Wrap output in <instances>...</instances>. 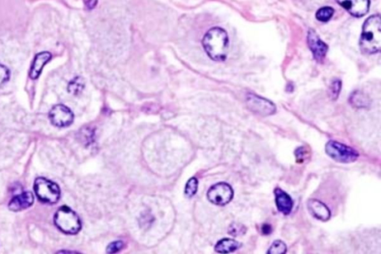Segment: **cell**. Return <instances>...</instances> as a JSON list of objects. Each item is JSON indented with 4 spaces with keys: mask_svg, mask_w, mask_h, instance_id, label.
I'll return each mask as SVG.
<instances>
[{
    "mask_svg": "<svg viewBox=\"0 0 381 254\" xmlns=\"http://www.w3.org/2000/svg\"><path fill=\"white\" fill-rule=\"evenodd\" d=\"M272 226L269 224H264L262 227V232L263 235H269L272 233Z\"/></svg>",
    "mask_w": 381,
    "mask_h": 254,
    "instance_id": "26",
    "label": "cell"
},
{
    "mask_svg": "<svg viewBox=\"0 0 381 254\" xmlns=\"http://www.w3.org/2000/svg\"><path fill=\"white\" fill-rule=\"evenodd\" d=\"M84 88V82L80 77H76L70 82L68 85V91L73 95H78Z\"/></svg>",
    "mask_w": 381,
    "mask_h": 254,
    "instance_id": "17",
    "label": "cell"
},
{
    "mask_svg": "<svg viewBox=\"0 0 381 254\" xmlns=\"http://www.w3.org/2000/svg\"><path fill=\"white\" fill-rule=\"evenodd\" d=\"M362 52L374 55L381 51V18L380 15H372L365 21L360 40Z\"/></svg>",
    "mask_w": 381,
    "mask_h": 254,
    "instance_id": "1",
    "label": "cell"
},
{
    "mask_svg": "<svg viewBox=\"0 0 381 254\" xmlns=\"http://www.w3.org/2000/svg\"><path fill=\"white\" fill-rule=\"evenodd\" d=\"M274 194H275V205L278 211L284 215L291 214L294 205L292 198L279 187L275 188Z\"/></svg>",
    "mask_w": 381,
    "mask_h": 254,
    "instance_id": "12",
    "label": "cell"
},
{
    "mask_svg": "<svg viewBox=\"0 0 381 254\" xmlns=\"http://www.w3.org/2000/svg\"><path fill=\"white\" fill-rule=\"evenodd\" d=\"M85 5L88 9H93L98 3V0H84Z\"/></svg>",
    "mask_w": 381,
    "mask_h": 254,
    "instance_id": "27",
    "label": "cell"
},
{
    "mask_svg": "<svg viewBox=\"0 0 381 254\" xmlns=\"http://www.w3.org/2000/svg\"><path fill=\"white\" fill-rule=\"evenodd\" d=\"M122 247L123 242H121V241L112 242V243L108 245V248H107V252L109 253V254L118 252L119 250L122 248Z\"/></svg>",
    "mask_w": 381,
    "mask_h": 254,
    "instance_id": "25",
    "label": "cell"
},
{
    "mask_svg": "<svg viewBox=\"0 0 381 254\" xmlns=\"http://www.w3.org/2000/svg\"><path fill=\"white\" fill-rule=\"evenodd\" d=\"M247 231V227L244 224H240V223H232L229 228V234L231 235L234 237L245 235Z\"/></svg>",
    "mask_w": 381,
    "mask_h": 254,
    "instance_id": "21",
    "label": "cell"
},
{
    "mask_svg": "<svg viewBox=\"0 0 381 254\" xmlns=\"http://www.w3.org/2000/svg\"><path fill=\"white\" fill-rule=\"evenodd\" d=\"M34 189L38 199L45 204H56L61 198L58 185L45 177H38L35 180Z\"/></svg>",
    "mask_w": 381,
    "mask_h": 254,
    "instance_id": "5",
    "label": "cell"
},
{
    "mask_svg": "<svg viewBox=\"0 0 381 254\" xmlns=\"http://www.w3.org/2000/svg\"><path fill=\"white\" fill-rule=\"evenodd\" d=\"M9 79V70L5 66L0 64V87L8 82Z\"/></svg>",
    "mask_w": 381,
    "mask_h": 254,
    "instance_id": "23",
    "label": "cell"
},
{
    "mask_svg": "<svg viewBox=\"0 0 381 254\" xmlns=\"http://www.w3.org/2000/svg\"><path fill=\"white\" fill-rule=\"evenodd\" d=\"M334 13H335V10L331 7H323L318 10L316 14V18L319 21L325 23L331 20V17L334 15Z\"/></svg>",
    "mask_w": 381,
    "mask_h": 254,
    "instance_id": "18",
    "label": "cell"
},
{
    "mask_svg": "<svg viewBox=\"0 0 381 254\" xmlns=\"http://www.w3.org/2000/svg\"><path fill=\"white\" fill-rule=\"evenodd\" d=\"M325 153L331 159L341 164L355 162L360 156L354 148L335 140H330L327 142Z\"/></svg>",
    "mask_w": 381,
    "mask_h": 254,
    "instance_id": "4",
    "label": "cell"
},
{
    "mask_svg": "<svg viewBox=\"0 0 381 254\" xmlns=\"http://www.w3.org/2000/svg\"><path fill=\"white\" fill-rule=\"evenodd\" d=\"M307 43L315 59L318 62H322L328 52V47L313 29L309 30L307 34Z\"/></svg>",
    "mask_w": 381,
    "mask_h": 254,
    "instance_id": "9",
    "label": "cell"
},
{
    "mask_svg": "<svg viewBox=\"0 0 381 254\" xmlns=\"http://www.w3.org/2000/svg\"><path fill=\"white\" fill-rule=\"evenodd\" d=\"M348 101L350 105L356 108H369L370 105V100L369 97L361 91H354L350 95Z\"/></svg>",
    "mask_w": 381,
    "mask_h": 254,
    "instance_id": "16",
    "label": "cell"
},
{
    "mask_svg": "<svg viewBox=\"0 0 381 254\" xmlns=\"http://www.w3.org/2000/svg\"><path fill=\"white\" fill-rule=\"evenodd\" d=\"M203 45L205 52L211 59L215 61H224L229 48L227 32L221 28H212L205 35Z\"/></svg>",
    "mask_w": 381,
    "mask_h": 254,
    "instance_id": "2",
    "label": "cell"
},
{
    "mask_svg": "<svg viewBox=\"0 0 381 254\" xmlns=\"http://www.w3.org/2000/svg\"><path fill=\"white\" fill-rule=\"evenodd\" d=\"M287 245L281 240H275L272 242L267 251L269 254H284L287 253Z\"/></svg>",
    "mask_w": 381,
    "mask_h": 254,
    "instance_id": "19",
    "label": "cell"
},
{
    "mask_svg": "<svg viewBox=\"0 0 381 254\" xmlns=\"http://www.w3.org/2000/svg\"><path fill=\"white\" fill-rule=\"evenodd\" d=\"M341 88H342V82L341 80L335 79L332 81L329 87V95L331 99L334 101L338 99L341 94Z\"/></svg>",
    "mask_w": 381,
    "mask_h": 254,
    "instance_id": "20",
    "label": "cell"
},
{
    "mask_svg": "<svg viewBox=\"0 0 381 254\" xmlns=\"http://www.w3.org/2000/svg\"><path fill=\"white\" fill-rule=\"evenodd\" d=\"M54 222L61 232L67 234H76L81 229L78 215L67 206H62L58 209L55 213Z\"/></svg>",
    "mask_w": 381,
    "mask_h": 254,
    "instance_id": "3",
    "label": "cell"
},
{
    "mask_svg": "<svg viewBox=\"0 0 381 254\" xmlns=\"http://www.w3.org/2000/svg\"><path fill=\"white\" fill-rule=\"evenodd\" d=\"M336 2L355 17L366 15L370 7V0H336Z\"/></svg>",
    "mask_w": 381,
    "mask_h": 254,
    "instance_id": "10",
    "label": "cell"
},
{
    "mask_svg": "<svg viewBox=\"0 0 381 254\" xmlns=\"http://www.w3.org/2000/svg\"><path fill=\"white\" fill-rule=\"evenodd\" d=\"M51 58H52V54L48 52H39L35 57L29 72V76L32 80H35L39 78L42 73V69L45 67V64L50 61Z\"/></svg>",
    "mask_w": 381,
    "mask_h": 254,
    "instance_id": "14",
    "label": "cell"
},
{
    "mask_svg": "<svg viewBox=\"0 0 381 254\" xmlns=\"http://www.w3.org/2000/svg\"><path fill=\"white\" fill-rule=\"evenodd\" d=\"M242 246L241 243L239 242L234 240L232 239H221L215 245V250L216 252L220 254H229V253L234 252L237 250L239 249Z\"/></svg>",
    "mask_w": 381,
    "mask_h": 254,
    "instance_id": "15",
    "label": "cell"
},
{
    "mask_svg": "<svg viewBox=\"0 0 381 254\" xmlns=\"http://www.w3.org/2000/svg\"><path fill=\"white\" fill-rule=\"evenodd\" d=\"M247 107L255 114L263 117L273 115L276 112V106L272 101L256 94H247L246 98Z\"/></svg>",
    "mask_w": 381,
    "mask_h": 254,
    "instance_id": "7",
    "label": "cell"
},
{
    "mask_svg": "<svg viewBox=\"0 0 381 254\" xmlns=\"http://www.w3.org/2000/svg\"><path fill=\"white\" fill-rule=\"evenodd\" d=\"M35 201L33 194L31 192H25L14 197L8 205L10 211L14 212L23 211L32 206Z\"/></svg>",
    "mask_w": 381,
    "mask_h": 254,
    "instance_id": "13",
    "label": "cell"
},
{
    "mask_svg": "<svg viewBox=\"0 0 381 254\" xmlns=\"http://www.w3.org/2000/svg\"><path fill=\"white\" fill-rule=\"evenodd\" d=\"M234 191L229 183L220 182L213 185L208 191L207 198L211 203L218 206H225L232 200Z\"/></svg>",
    "mask_w": 381,
    "mask_h": 254,
    "instance_id": "6",
    "label": "cell"
},
{
    "mask_svg": "<svg viewBox=\"0 0 381 254\" xmlns=\"http://www.w3.org/2000/svg\"><path fill=\"white\" fill-rule=\"evenodd\" d=\"M197 187H198V181L197 179L195 177L190 178L186 184V189H185L186 195L189 197L194 196L197 192Z\"/></svg>",
    "mask_w": 381,
    "mask_h": 254,
    "instance_id": "22",
    "label": "cell"
},
{
    "mask_svg": "<svg viewBox=\"0 0 381 254\" xmlns=\"http://www.w3.org/2000/svg\"><path fill=\"white\" fill-rule=\"evenodd\" d=\"M49 120L53 126L66 127L73 124L74 114L73 111L64 105H56L49 112Z\"/></svg>",
    "mask_w": 381,
    "mask_h": 254,
    "instance_id": "8",
    "label": "cell"
},
{
    "mask_svg": "<svg viewBox=\"0 0 381 254\" xmlns=\"http://www.w3.org/2000/svg\"><path fill=\"white\" fill-rule=\"evenodd\" d=\"M309 213L316 219L327 221L331 218V212L329 208L322 201L317 199H309L307 202Z\"/></svg>",
    "mask_w": 381,
    "mask_h": 254,
    "instance_id": "11",
    "label": "cell"
},
{
    "mask_svg": "<svg viewBox=\"0 0 381 254\" xmlns=\"http://www.w3.org/2000/svg\"><path fill=\"white\" fill-rule=\"evenodd\" d=\"M307 155H308V152H307V151H306L304 146L300 147V148H297V151H295L297 163L303 162Z\"/></svg>",
    "mask_w": 381,
    "mask_h": 254,
    "instance_id": "24",
    "label": "cell"
}]
</instances>
